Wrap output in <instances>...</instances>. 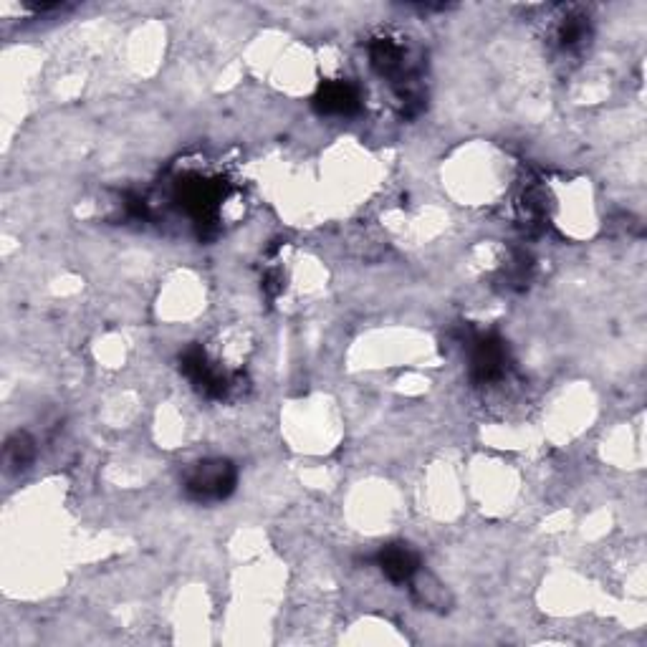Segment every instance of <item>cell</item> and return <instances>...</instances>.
<instances>
[{
	"label": "cell",
	"instance_id": "cell-7",
	"mask_svg": "<svg viewBox=\"0 0 647 647\" xmlns=\"http://www.w3.org/2000/svg\"><path fill=\"white\" fill-rule=\"evenodd\" d=\"M589 38V23L584 16H567L562 18L557 28V41L564 51H574L579 49L584 41Z\"/></svg>",
	"mask_w": 647,
	"mask_h": 647
},
{
	"label": "cell",
	"instance_id": "cell-5",
	"mask_svg": "<svg viewBox=\"0 0 647 647\" xmlns=\"http://www.w3.org/2000/svg\"><path fill=\"white\" fill-rule=\"evenodd\" d=\"M316 109L324 114H352L359 109V89L349 81H329L321 86Z\"/></svg>",
	"mask_w": 647,
	"mask_h": 647
},
{
	"label": "cell",
	"instance_id": "cell-3",
	"mask_svg": "<svg viewBox=\"0 0 647 647\" xmlns=\"http://www.w3.org/2000/svg\"><path fill=\"white\" fill-rule=\"evenodd\" d=\"M508 352L498 337H478L471 352V375L478 385H491L506 377Z\"/></svg>",
	"mask_w": 647,
	"mask_h": 647
},
{
	"label": "cell",
	"instance_id": "cell-6",
	"mask_svg": "<svg viewBox=\"0 0 647 647\" xmlns=\"http://www.w3.org/2000/svg\"><path fill=\"white\" fill-rule=\"evenodd\" d=\"M407 584H410L412 589V597L418 599L423 607H428V610L448 612L450 605H453V597H450V592L445 589V584L438 582L430 572H425L423 567L412 574V579Z\"/></svg>",
	"mask_w": 647,
	"mask_h": 647
},
{
	"label": "cell",
	"instance_id": "cell-2",
	"mask_svg": "<svg viewBox=\"0 0 647 647\" xmlns=\"http://www.w3.org/2000/svg\"><path fill=\"white\" fill-rule=\"evenodd\" d=\"M182 372L208 397H225V392L230 390L228 375L218 364L210 362L208 354L200 347H190L188 352L182 354Z\"/></svg>",
	"mask_w": 647,
	"mask_h": 647
},
{
	"label": "cell",
	"instance_id": "cell-4",
	"mask_svg": "<svg viewBox=\"0 0 647 647\" xmlns=\"http://www.w3.org/2000/svg\"><path fill=\"white\" fill-rule=\"evenodd\" d=\"M377 564L390 582L405 584L420 569V557L407 544H390L377 554Z\"/></svg>",
	"mask_w": 647,
	"mask_h": 647
},
{
	"label": "cell",
	"instance_id": "cell-8",
	"mask_svg": "<svg viewBox=\"0 0 647 647\" xmlns=\"http://www.w3.org/2000/svg\"><path fill=\"white\" fill-rule=\"evenodd\" d=\"M33 453H36V448H33V440L28 438L26 433H16L11 440H8L6 455L11 466L26 468L33 460Z\"/></svg>",
	"mask_w": 647,
	"mask_h": 647
},
{
	"label": "cell",
	"instance_id": "cell-1",
	"mask_svg": "<svg viewBox=\"0 0 647 647\" xmlns=\"http://www.w3.org/2000/svg\"><path fill=\"white\" fill-rule=\"evenodd\" d=\"M238 473L230 460L208 458L195 463L185 476V491L195 501H223L233 493Z\"/></svg>",
	"mask_w": 647,
	"mask_h": 647
}]
</instances>
